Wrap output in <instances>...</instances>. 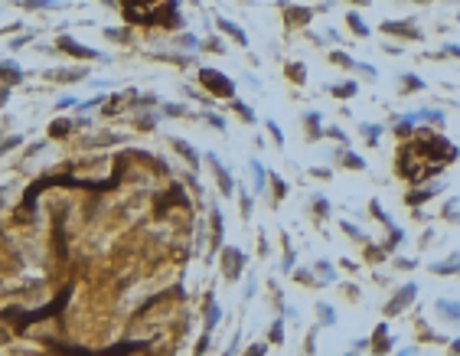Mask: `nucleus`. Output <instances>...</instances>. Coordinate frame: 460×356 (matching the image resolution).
<instances>
[{
	"instance_id": "obj_1",
	"label": "nucleus",
	"mask_w": 460,
	"mask_h": 356,
	"mask_svg": "<svg viewBox=\"0 0 460 356\" xmlns=\"http://www.w3.org/2000/svg\"><path fill=\"white\" fill-rule=\"evenodd\" d=\"M121 7L131 23H164V26L180 23L176 0H121Z\"/></svg>"
},
{
	"instance_id": "obj_2",
	"label": "nucleus",
	"mask_w": 460,
	"mask_h": 356,
	"mask_svg": "<svg viewBox=\"0 0 460 356\" xmlns=\"http://www.w3.org/2000/svg\"><path fill=\"white\" fill-rule=\"evenodd\" d=\"M199 82L212 92V95H219V98H232L235 95V82L225 76H219L216 69H199Z\"/></svg>"
},
{
	"instance_id": "obj_3",
	"label": "nucleus",
	"mask_w": 460,
	"mask_h": 356,
	"mask_svg": "<svg viewBox=\"0 0 460 356\" xmlns=\"http://www.w3.org/2000/svg\"><path fill=\"white\" fill-rule=\"evenodd\" d=\"M59 49H66V53L78 56V59H98V53H95V49H85V46H78L72 36H59Z\"/></svg>"
},
{
	"instance_id": "obj_4",
	"label": "nucleus",
	"mask_w": 460,
	"mask_h": 356,
	"mask_svg": "<svg viewBox=\"0 0 460 356\" xmlns=\"http://www.w3.org/2000/svg\"><path fill=\"white\" fill-rule=\"evenodd\" d=\"M20 79H23V72H20V65H17V62H0V82L17 85Z\"/></svg>"
},
{
	"instance_id": "obj_5",
	"label": "nucleus",
	"mask_w": 460,
	"mask_h": 356,
	"mask_svg": "<svg viewBox=\"0 0 460 356\" xmlns=\"http://www.w3.org/2000/svg\"><path fill=\"white\" fill-rule=\"evenodd\" d=\"M209 163L216 167V177H219V186H222V190H225V193H229V190H232V180H229V173H225V170H222V167H219V160H216V157H209Z\"/></svg>"
},
{
	"instance_id": "obj_6",
	"label": "nucleus",
	"mask_w": 460,
	"mask_h": 356,
	"mask_svg": "<svg viewBox=\"0 0 460 356\" xmlns=\"http://www.w3.org/2000/svg\"><path fill=\"white\" fill-rule=\"evenodd\" d=\"M225 255H229V278H239L241 255H239V252H232V248H225Z\"/></svg>"
},
{
	"instance_id": "obj_7",
	"label": "nucleus",
	"mask_w": 460,
	"mask_h": 356,
	"mask_svg": "<svg viewBox=\"0 0 460 356\" xmlns=\"http://www.w3.org/2000/svg\"><path fill=\"white\" fill-rule=\"evenodd\" d=\"M173 147H176V151H180V154H183V157H186V160H189V163H199V157H196V151H193V147H189L186 140H173Z\"/></svg>"
},
{
	"instance_id": "obj_8",
	"label": "nucleus",
	"mask_w": 460,
	"mask_h": 356,
	"mask_svg": "<svg viewBox=\"0 0 460 356\" xmlns=\"http://www.w3.org/2000/svg\"><path fill=\"white\" fill-rule=\"evenodd\" d=\"M137 350H147V343H118L111 350H105V353H137Z\"/></svg>"
},
{
	"instance_id": "obj_9",
	"label": "nucleus",
	"mask_w": 460,
	"mask_h": 356,
	"mask_svg": "<svg viewBox=\"0 0 460 356\" xmlns=\"http://www.w3.org/2000/svg\"><path fill=\"white\" fill-rule=\"evenodd\" d=\"M72 131V121H53V128H49V138H62Z\"/></svg>"
},
{
	"instance_id": "obj_10",
	"label": "nucleus",
	"mask_w": 460,
	"mask_h": 356,
	"mask_svg": "<svg viewBox=\"0 0 460 356\" xmlns=\"http://www.w3.org/2000/svg\"><path fill=\"white\" fill-rule=\"evenodd\" d=\"M219 26L225 33H229V36H235V40H239V43H245V33L239 30V26H235V23H225V20H219Z\"/></svg>"
},
{
	"instance_id": "obj_11",
	"label": "nucleus",
	"mask_w": 460,
	"mask_h": 356,
	"mask_svg": "<svg viewBox=\"0 0 460 356\" xmlns=\"http://www.w3.org/2000/svg\"><path fill=\"white\" fill-rule=\"evenodd\" d=\"M385 30H388V33H408V36H418L415 26H405V23H385Z\"/></svg>"
},
{
	"instance_id": "obj_12",
	"label": "nucleus",
	"mask_w": 460,
	"mask_h": 356,
	"mask_svg": "<svg viewBox=\"0 0 460 356\" xmlns=\"http://www.w3.org/2000/svg\"><path fill=\"white\" fill-rule=\"evenodd\" d=\"M411 294H415V288L408 284V288H405V291H402V294H398V301H395L392 307H388V311H398V307H402V304H405V301H411Z\"/></svg>"
},
{
	"instance_id": "obj_13",
	"label": "nucleus",
	"mask_w": 460,
	"mask_h": 356,
	"mask_svg": "<svg viewBox=\"0 0 460 356\" xmlns=\"http://www.w3.org/2000/svg\"><path fill=\"white\" fill-rule=\"evenodd\" d=\"M85 69H75V72H49V79H82Z\"/></svg>"
},
{
	"instance_id": "obj_14",
	"label": "nucleus",
	"mask_w": 460,
	"mask_h": 356,
	"mask_svg": "<svg viewBox=\"0 0 460 356\" xmlns=\"http://www.w3.org/2000/svg\"><path fill=\"white\" fill-rule=\"evenodd\" d=\"M20 140H23L20 134H17V138H7V140H3V144H0V154H7V151H10V147H20Z\"/></svg>"
},
{
	"instance_id": "obj_15",
	"label": "nucleus",
	"mask_w": 460,
	"mask_h": 356,
	"mask_svg": "<svg viewBox=\"0 0 460 356\" xmlns=\"http://www.w3.org/2000/svg\"><path fill=\"white\" fill-rule=\"evenodd\" d=\"M350 23H352V30H356V33H366V26H362V20H359V17H356V13H352V17H350Z\"/></svg>"
},
{
	"instance_id": "obj_16",
	"label": "nucleus",
	"mask_w": 460,
	"mask_h": 356,
	"mask_svg": "<svg viewBox=\"0 0 460 356\" xmlns=\"http://www.w3.org/2000/svg\"><path fill=\"white\" fill-rule=\"evenodd\" d=\"M49 3H53V0H26L23 7H49Z\"/></svg>"
},
{
	"instance_id": "obj_17",
	"label": "nucleus",
	"mask_w": 460,
	"mask_h": 356,
	"mask_svg": "<svg viewBox=\"0 0 460 356\" xmlns=\"http://www.w3.org/2000/svg\"><path fill=\"white\" fill-rule=\"evenodd\" d=\"M352 92H356V85H340V88H336V95H343V98L352 95Z\"/></svg>"
},
{
	"instance_id": "obj_18",
	"label": "nucleus",
	"mask_w": 460,
	"mask_h": 356,
	"mask_svg": "<svg viewBox=\"0 0 460 356\" xmlns=\"http://www.w3.org/2000/svg\"><path fill=\"white\" fill-rule=\"evenodd\" d=\"M7 98H10V88H0V105H7Z\"/></svg>"
},
{
	"instance_id": "obj_19",
	"label": "nucleus",
	"mask_w": 460,
	"mask_h": 356,
	"mask_svg": "<svg viewBox=\"0 0 460 356\" xmlns=\"http://www.w3.org/2000/svg\"><path fill=\"white\" fill-rule=\"evenodd\" d=\"M454 350H457V353H460V340H457V343H454Z\"/></svg>"
},
{
	"instance_id": "obj_20",
	"label": "nucleus",
	"mask_w": 460,
	"mask_h": 356,
	"mask_svg": "<svg viewBox=\"0 0 460 356\" xmlns=\"http://www.w3.org/2000/svg\"><path fill=\"white\" fill-rule=\"evenodd\" d=\"M105 3H111V0H105Z\"/></svg>"
},
{
	"instance_id": "obj_21",
	"label": "nucleus",
	"mask_w": 460,
	"mask_h": 356,
	"mask_svg": "<svg viewBox=\"0 0 460 356\" xmlns=\"http://www.w3.org/2000/svg\"><path fill=\"white\" fill-rule=\"evenodd\" d=\"M362 3H366V0H362Z\"/></svg>"
}]
</instances>
